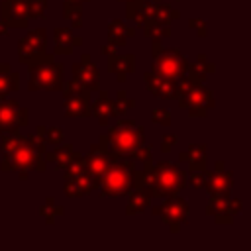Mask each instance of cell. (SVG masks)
I'll use <instances>...</instances> for the list:
<instances>
[{"label": "cell", "mask_w": 251, "mask_h": 251, "mask_svg": "<svg viewBox=\"0 0 251 251\" xmlns=\"http://www.w3.org/2000/svg\"><path fill=\"white\" fill-rule=\"evenodd\" d=\"M43 126L35 129L33 135H20L18 133V143L10 153H4L0 169L6 171H16L20 173V180H27L29 171H45L47 163L43 161L45 153V141L41 137Z\"/></svg>", "instance_id": "obj_1"}, {"label": "cell", "mask_w": 251, "mask_h": 251, "mask_svg": "<svg viewBox=\"0 0 251 251\" xmlns=\"http://www.w3.org/2000/svg\"><path fill=\"white\" fill-rule=\"evenodd\" d=\"M141 173V184H147L153 192V198H169L180 194L186 186V173L178 163L169 161H145Z\"/></svg>", "instance_id": "obj_2"}, {"label": "cell", "mask_w": 251, "mask_h": 251, "mask_svg": "<svg viewBox=\"0 0 251 251\" xmlns=\"http://www.w3.org/2000/svg\"><path fill=\"white\" fill-rule=\"evenodd\" d=\"M98 143L104 151L110 153L112 159L127 157L133 149L145 143V127L137 126L133 120L118 118L116 126H112L108 133H102L98 137Z\"/></svg>", "instance_id": "obj_3"}, {"label": "cell", "mask_w": 251, "mask_h": 251, "mask_svg": "<svg viewBox=\"0 0 251 251\" xmlns=\"http://www.w3.org/2000/svg\"><path fill=\"white\" fill-rule=\"evenodd\" d=\"M135 161L131 157H116L100 178V196H127L135 184Z\"/></svg>", "instance_id": "obj_4"}, {"label": "cell", "mask_w": 251, "mask_h": 251, "mask_svg": "<svg viewBox=\"0 0 251 251\" xmlns=\"http://www.w3.org/2000/svg\"><path fill=\"white\" fill-rule=\"evenodd\" d=\"M178 86V104L182 110L188 112V116L192 118H206L208 116V110H212L216 106V100H214V92L210 88H206L204 84H194L190 82L186 76L180 78L176 82Z\"/></svg>", "instance_id": "obj_5"}, {"label": "cell", "mask_w": 251, "mask_h": 251, "mask_svg": "<svg viewBox=\"0 0 251 251\" xmlns=\"http://www.w3.org/2000/svg\"><path fill=\"white\" fill-rule=\"evenodd\" d=\"M151 55H153V67L151 71H155L157 75H163L171 80H180L186 76L188 71V61L184 59V55L178 49H165L161 39H151Z\"/></svg>", "instance_id": "obj_6"}, {"label": "cell", "mask_w": 251, "mask_h": 251, "mask_svg": "<svg viewBox=\"0 0 251 251\" xmlns=\"http://www.w3.org/2000/svg\"><path fill=\"white\" fill-rule=\"evenodd\" d=\"M29 67V80H27V88L29 90H49V92H57L63 88V76H65V67L61 63L53 61H41V63H33L27 65Z\"/></svg>", "instance_id": "obj_7"}, {"label": "cell", "mask_w": 251, "mask_h": 251, "mask_svg": "<svg viewBox=\"0 0 251 251\" xmlns=\"http://www.w3.org/2000/svg\"><path fill=\"white\" fill-rule=\"evenodd\" d=\"M47 31L43 27L31 29L25 37L18 41V61L24 65H33L41 61H53L55 55L47 53Z\"/></svg>", "instance_id": "obj_8"}, {"label": "cell", "mask_w": 251, "mask_h": 251, "mask_svg": "<svg viewBox=\"0 0 251 251\" xmlns=\"http://www.w3.org/2000/svg\"><path fill=\"white\" fill-rule=\"evenodd\" d=\"M63 112L67 118H90V90L76 84L73 78L63 82Z\"/></svg>", "instance_id": "obj_9"}, {"label": "cell", "mask_w": 251, "mask_h": 251, "mask_svg": "<svg viewBox=\"0 0 251 251\" xmlns=\"http://www.w3.org/2000/svg\"><path fill=\"white\" fill-rule=\"evenodd\" d=\"M151 212L155 216H159L163 220V224H167L169 231L171 233H178L182 224L188 222V216H190V206L184 198H180L178 194L176 196H169L165 198L163 204L159 206H153Z\"/></svg>", "instance_id": "obj_10"}, {"label": "cell", "mask_w": 251, "mask_h": 251, "mask_svg": "<svg viewBox=\"0 0 251 251\" xmlns=\"http://www.w3.org/2000/svg\"><path fill=\"white\" fill-rule=\"evenodd\" d=\"M29 124V112L18 100H0V135L20 133L24 126Z\"/></svg>", "instance_id": "obj_11"}, {"label": "cell", "mask_w": 251, "mask_h": 251, "mask_svg": "<svg viewBox=\"0 0 251 251\" xmlns=\"http://www.w3.org/2000/svg\"><path fill=\"white\" fill-rule=\"evenodd\" d=\"M243 210V200L241 198H231V196H210L208 206H206V214L214 218V222L220 226H229L233 224L235 216L241 214Z\"/></svg>", "instance_id": "obj_12"}, {"label": "cell", "mask_w": 251, "mask_h": 251, "mask_svg": "<svg viewBox=\"0 0 251 251\" xmlns=\"http://www.w3.org/2000/svg\"><path fill=\"white\" fill-rule=\"evenodd\" d=\"M231 186H233V171L226 169V163L224 161H216L214 163V171L208 175V180H206V190L210 196H229L231 194Z\"/></svg>", "instance_id": "obj_13"}, {"label": "cell", "mask_w": 251, "mask_h": 251, "mask_svg": "<svg viewBox=\"0 0 251 251\" xmlns=\"http://www.w3.org/2000/svg\"><path fill=\"white\" fill-rule=\"evenodd\" d=\"M73 80L90 92H96L100 88V71L92 63V57L88 53L80 57V63L73 65Z\"/></svg>", "instance_id": "obj_14"}, {"label": "cell", "mask_w": 251, "mask_h": 251, "mask_svg": "<svg viewBox=\"0 0 251 251\" xmlns=\"http://www.w3.org/2000/svg\"><path fill=\"white\" fill-rule=\"evenodd\" d=\"M143 84L147 86V90L161 100H176L178 96V86L176 80H171L163 75H157L155 71H145L143 73Z\"/></svg>", "instance_id": "obj_15"}, {"label": "cell", "mask_w": 251, "mask_h": 251, "mask_svg": "<svg viewBox=\"0 0 251 251\" xmlns=\"http://www.w3.org/2000/svg\"><path fill=\"white\" fill-rule=\"evenodd\" d=\"M0 14H2V22H4L8 27L25 29V27L29 25L27 2H25V0H2V4H0Z\"/></svg>", "instance_id": "obj_16"}, {"label": "cell", "mask_w": 251, "mask_h": 251, "mask_svg": "<svg viewBox=\"0 0 251 251\" xmlns=\"http://www.w3.org/2000/svg\"><path fill=\"white\" fill-rule=\"evenodd\" d=\"M110 161H112L110 153H108V151H104V149L100 147V143H98V141H96V143H92V145H90V153H88V155H84V165H86V171H88L90 178L94 180L96 188H98L100 178H102L104 171L108 169Z\"/></svg>", "instance_id": "obj_17"}, {"label": "cell", "mask_w": 251, "mask_h": 251, "mask_svg": "<svg viewBox=\"0 0 251 251\" xmlns=\"http://www.w3.org/2000/svg\"><path fill=\"white\" fill-rule=\"evenodd\" d=\"M96 92H98L96 100L90 102V116H94L100 126H108L110 124V118H118L116 104L110 98V92H106L102 88H98Z\"/></svg>", "instance_id": "obj_18"}, {"label": "cell", "mask_w": 251, "mask_h": 251, "mask_svg": "<svg viewBox=\"0 0 251 251\" xmlns=\"http://www.w3.org/2000/svg\"><path fill=\"white\" fill-rule=\"evenodd\" d=\"M65 194L69 198H80V196H86L90 194L96 184L94 180L90 178L88 171H82V173H76V175H71V176H65Z\"/></svg>", "instance_id": "obj_19"}, {"label": "cell", "mask_w": 251, "mask_h": 251, "mask_svg": "<svg viewBox=\"0 0 251 251\" xmlns=\"http://www.w3.org/2000/svg\"><path fill=\"white\" fill-rule=\"evenodd\" d=\"M108 71L112 75H116L118 82H126L127 76L131 73H135V55L133 53H126V55L112 53V55H108Z\"/></svg>", "instance_id": "obj_20"}, {"label": "cell", "mask_w": 251, "mask_h": 251, "mask_svg": "<svg viewBox=\"0 0 251 251\" xmlns=\"http://www.w3.org/2000/svg\"><path fill=\"white\" fill-rule=\"evenodd\" d=\"M53 41H55L53 55H71L75 51V47L82 45V37L75 35L71 27H55Z\"/></svg>", "instance_id": "obj_21"}, {"label": "cell", "mask_w": 251, "mask_h": 251, "mask_svg": "<svg viewBox=\"0 0 251 251\" xmlns=\"http://www.w3.org/2000/svg\"><path fill=\"white\" fill-rule=\"evenodd\" d=\"M127 196H129L127 206H126V214L127 216H135V214L145 212L151 206V200H153V192H151V188L147 184L135 186Z\"/></svg>", "instance_id": "obj_22"}, {"label": "cell", "mask_w": 251, "mask_h": 251, "mask_svg": "<svg viewBox=\"0 0 251 251\" xmlns=\"http://www.w3.org/2000/svg\"><path fill=\"white\" fill-rule=\"evenodd\" d=\"M206 155H208V145L206 143H192V145H188L186 151L178 153V163L188 165V171L206 169V165H208Z\"/></svg>", "instance_id": "obj_23"}, {"label": "cell", "mask_w": 251, "mask_h": 251, "mask_svg": "<svg viewBox=\"0 0 251 251\" xmlns=\"http://www.w3.org/2000/svg\"><path fill=\"white\" fill-rule=\"evenodd\" d=\"M73 153H75V147L71 143H59V145H55L53 151L43 153V161L45 163H55V169L63 171L69 165V161L73 159Z\"/></svg>", "instance_id": "obj_24"}, {"label": "cell", "mask_w": 251, "mask_h": 251, "mask_svg": "<svg viewBox=\"0 0 251 251\" xmlns=\"http://www.w3.org/2000/svg\"><path fill=\"white\" fill-rule=\"evenodd\" d=\"M151 4L153 2H149V0H127L126 2V18L135 22L141 27L151 16Z\"/></svg>", "instance_id": "obj_25"}, {"label": "cell", "mask_w": 251, "mask_h": 251, "mask_svg": "<svg viewBox=\"0 0 251 251\" xmlns=\"http://www.w3.org/2000/svg\"><path fill=\"white\" fill-rule=\"evenodd\" d=\"M133 35H135V29L129 27V25H126L122 20H112L108 24V43H112L114 47L124 45Z\"/></svg>", "instance_id": "obj_26"}, {"label": "cell", "mask_w": 251, "mask_h": 251, "mask_svg": "<svg viewBox=\"0 0 251 251\" xmlns=\"http://www.w3.org/2000/svg\"><path fill=\"white\" fill-rule=\"evenodd\" d=\"M143 35L149 39H165L171 35V22H159V20H147L143 25Z\"/></svg>", "instance_id": "obj_27"}, {"label": "cell", "mask_w": 251, "mask_h": 251, "mask_svg": "<svg viewBox=\"0 0 251 251\" xmlns=\"http://www.w3.org/2000/svg\"><path fill=\"white\" fill-rule=\"evenodd\" d=\"M180 18V10H175L169 2H153L151 4V16L149 20H159V22H173Z\"/></svg>", "instance_id": "obj_28"}, {"label": "cell", "mask_w": 251, "mask_h": 251, "mask_svg": "<svg viewBox=\"0 0 251 251\" xmlns=\"http://www.w3.org/2000/svg\"><path fill=\"white\" fill-rule=\"evenodd\" d=\"M20 90V75L10 71V73H0V100H4L10 92Z\"/></svg>", "instance_id": "obj_29"}, {"label": "cell", "mask_w": 251, "mask_h": 251, "mask_svg": "<svg viewBox=\"0 0 251 251\" xmlns=\"http://www.w3.org/2000/svg\"><path fill=\"white\" fill-rule=\"evenodd\" d=\"M39 214L43 216L45 224L53 226V224H55V220H57L59 216H63V214H65V208H63V206H59V204H55V198H53V196H49V198H45V204L39 208Z\"/></svg>", "instance_id": "obj_30"}, {"label": "cell", "mask_w": 251, "mask_h": 251, "mask_svg": "<svg viewBox=\"0 0 251 251\" xmlns=\"http://www.w3.org/2000/svg\"><path fill=\"white\" fill-rule=\"evenodd\" d=\"M63 16L71 22L73 29H80L82 27V4L76 2H65L63 4Z\"/></svg>", "instance_id": "obj_31"}, {"label": "cell", "mask_w": 251, "mask_h": 251, "mask_svg": "<svg viewBox=\"0 0 251 251\" xmlns=\"http://www.w3.org/2000/svg\"><path fill=\"white\" fill-rule=\"evenodd\" d=\"M114 104H116V110H118V118H120V116H124L126 112H129V110H133V108H135V100H133V98H129L126 90H118V92H116Z\"/></svg>", "instance_id": "obj_32"}, {"label": "cell", "mask_w": 251, "mask_h": 251, "mask_svg": "<svg viewBox=\"0 0 251 251\" xmlns=\"http://www.w3.org/2000/svg\"><path fill=\"white\" fill-rule=\"evenodd\" d=\"M208 175H210V171H206V169H194V171L186 173V180L190 182V186H192V188L200 190V188H204V186H206Z\"/></svg>", "instance_id": "obj_33"}, {"label": "cell", "mask_w": 251, "mask_h": 251, "mask_svg": "<svg viewBox=\"0 0 251 251\" xmlns=\"http://www.w3.org/2000/svg\"><path fill=\"white\" fill-rule=\"evenodd\" d=\"M41 137H43L45 145H47V143H49V145H59V143L65 141V133H63L61 127H45V126H43Z\"/></svg>", "instance_id": "obj_34"}, {"label": "cell", "mask_w": 251, "mask_h": 251, "mask_svg": "<svg viewBox=\"0 0 251 251\" xmlns=\"http://www.w3.org/2000/svg\"><path fill=\"white\" fill-rule=\"evenodd\" d=\"M27 2V16L29 20L35 18H45V8H47V0H25Z\"/></svg>", "instance_id": "obj_35"}, {"label": "cell", "mask_w": 251, "mask_h": 251, "mask_svg": "<svg viewBox=\"0 0 251 251\" xmlns=\"http://www.w3.org/2000/svg\"><path fill=\"white\" fill-rule=\"evenodd\" d=\"M127 157H131L133 161H141V163H145V161H153V147L147 145V143H143V145H139L137 149H133Z\"/></svg>", "instance_id": "obj_36"}, {"label": "cell", "mask_w": 251, "mask_h": 251, "mask_svg": "<svg viewBox=\"0 0 251 251\" xmlns=\"http://www.w3.org/2000/svg\"><path fill=\"white\" fill-rule=\"evenodd\" d=\"M151 120H153V124H157V126H171L173 116H171V112H169L167 108H155L153 114H151Z\"/></svg>", "instance_id": "obj_37"}, {"label": "cell", "mask_w": 251, "mask_h": 251, "mask_svg": "<svg viewBox=\"0 0 251 251\" xmlns=\"http://www.w3.org/2000/svg\"><path fill=\"white\" fill-rule=\"evenodd\" d=\"M188 27H192L198 37H206L208 35V24L202 18H190L188 20Z\"/></svg>", "instance_id": "obj_38"}, {"label": "cell", "mask_w": 251, "mask_h": 251, "mask_svg": "<svg viewBox=\"0 0 251 251\" xmlns=\"http://www.w3.org/2000/svg\"><path fill=\"white\" fill-rule=\"evenodd\" d=\"M176 143H178V135L176 133H165L161 137V151L163 153H169Z\"/></svg>", "instance_id": "obj_39"}, {"label": "cell", "mask_w": 251, "mask_h": 251, "mask_svg": "<svg viewBox=\"0 0 251 251\" xmlns=\"http://www.w3.org/2000/svg\"><path fill=\"white\" fill-rule=\"evenodd\" d=\"M112 53H116V47L112 45V43H106V45H102V55H112Z\"/></svg>", "instance_id": "obj_40"}, {"label": "cell", "mask_w": 251, "mask_h": 251, "mask_svg": "<svg viewBox=\"0 0 251 251\" xmlns=\"http://www.w3.org/2000/svg\"><path fill=\"white\" fill-rule=\"evenodd\" d=\"M0 35H2V37L10 35V27H8V25H6V24H4L2 20H0Z\"/></svg>", "instance_id": "obj_41"}, {"label": "cell", "mask_w": 251, "mask_h": 251, "mask_svg": "<svg viewBox=\"0 0 251 251\" xmlns=\"http://www.w3.org/2000/svg\"><path fill=\"white\" fill-rule=\"evenodd\" d=\"M12 69H10V65L8 63H0V73H10Z\"/></svg>", "instance_id": "obj_42"}, {"label": "cell", "mask_w": 251, "mask_h": 251, "mask_svg": "<svg viewBox=\"0 0 251 251\" xmlns=\"http://www.w3.org/2000/svg\"><path fill=\"white\" fill-rule=\"evenodd\" d=\"M65 2H76V4H84V2H88V0H65Z\"/></svg>", "instance_id": "obj_43"}, {"label": "cell", "mask_w": 251, "mask_h": 251, "mask_svg": "<svg viewBox=\"0 0 251 251\" xmlns=\"http://www.w3.org/2000/svg\"><path fill=\"white\" fill-rule=\"evenodd\" d=\"M151 2H169L171 4V2H176V0H151Z\"/></svg>", "instance_id": "obj_44"}, {"label": "cell", "mask_w": 251, "mask_h": 251, "mask_svg": "<svg viewBox=\"0 0 251 251\" xmlns=\"http://www.w3.org/2000/svg\"><path fill=\"white\" fill-rule=\"evenodd\" d=\"M118 2H127V0H118Z\"/></svg>", "instance_id": "obj_45"}]
</instances>
